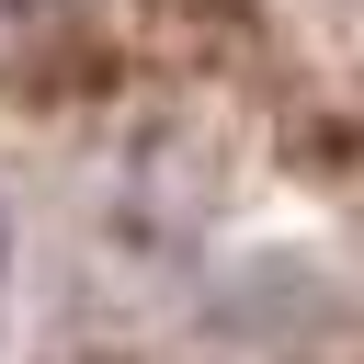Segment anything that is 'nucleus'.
<instances>
[{
  "instance_id": "nucleus-1",
  "label": "nucleus",
  "mask_w": 364,
  "mask_h": 364,
  "mask_svg": "<svg viewBox=\"0 0 364 364\" xmlns=\"http://www.w3.org/2000/svg\"><path fill=\"white\" fill-rule=\"evenodd\" d=\"M0 273H11V216H0Z\"/></svg>"
}]
</instances>
